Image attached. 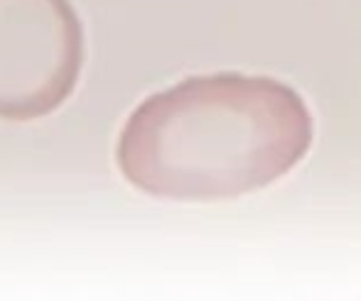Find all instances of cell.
<instances>
[{
  "label": "cell",
  "mask_w": 361,
  "mask_h": 301,
  "mask_svg": "<svg viewBox=\"0 0 361 301\" xmlns=\"http://www.w3.org/2000/svg\"><path fill=\"white\" fill-rule=\"evenodd\" d=\"M84 23L72 0H0V118L54 113L79 84Z\"/></svg>",
  "instance_id": "7a4b0ae2"
},
{
  "label": "cell",
  "mask_w": 361,
  "mask_h": 301,
  "mask_svg": "<svg viewBox=\"0 0 361 301\" xmlns=\"http://www.w3.org/2000/svg\"><path fill=\"white\" fill-rule=\"evenodd\" d=\"M314 142L305 98L273 76L216 71L150 94L116 140L121 177L167 201H231L302 165Z\"/></svg>",
  "instance_id": "6da1fadb"
}]
</instances>
